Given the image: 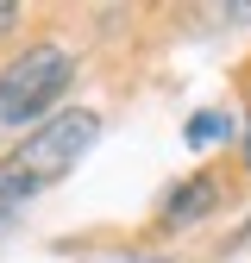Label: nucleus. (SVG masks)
<instances>
[{
  "label": "nucleus",
  "instance_id": "f257e3e1",
  "mask_svg": "<svg viewBox=\"0 0 251 263\" xmlns=\"http://www.w3.org/2000/svg\"><path fill=\"white\" fill-rule=\"evenodd\" d=\"M94 138H101V113H88V107H69V113H57L44 125H31L25 144L0 163V226H7V213H19L38 188H50V182L69 176L76 163L88 157Z\"/></svg>",
  "mask_w": 251,
  "mask_h": 263
},
{
  "label": "nucleus",
  "instance_id": "f03ea898",
  "mask_svg": "<svg viewBox=\"0 0 251 263\" xmlns=\"http://www.w3.org/2000/svg\"><path fill=\"white\" fill-rule=\"evenodd\" d=\"M69 76H76V57L63 44H38L19 63H7V69H0V132H13L25 119L44 125V113L57 107V94L69 88Z\"/></svg>",
  "mask_w": 251,
  "mask_h": 263
},
{
  "label": "nucleus",
  "instance_id": "7ed1b4c3",
  "mask_svg": "<svg viewBox=\"0 0 251 263\" xmlns=\"http://www.w3.org/2000/svg\"><path fill=\"white\" fill-rule=\"evenodd\" d=\"M213 201H220V188H213L207 176H188V182L170 194V201H164V226H170V232H182V226H195Z\"/></svg>",
  "mask_w": 251,
  "mask_h": 263
},
{
  "label": "nucleus",
  "instance_id": "20e7f679",
  "mask_svg": "<svg viewBox=\"0 0 251 263\" xmlns=\"http://www.w3.org/2000/svg\"><path fill=\"white\" fill-rule=\"evenodd\" d=\"M226 119H220V113H195V119H188V144H220V138H226Z\"/></svg>",
  "mask_w": 251,
  "mask_h": 263
},
{
  "label": "nucleus",
  "instance_id": "39448f33",
  "mask_svg": "<svg viewBox=\"0 0 251 263\" xmlns=\"http://www.w3.org/2000/svg\"><path fill=\"white\" fill-rule=\"evenodd\" d=\"M13 25H19V7H13V0H0V38H7Z\"/></svg>",
  "mask_w": 251,
  "mask_h": 263
},
{
  "label": "nucleus",
  "instance_id": "423d86ee",
  "mask_svg": "<svg viewBox=\"0 0 251 263\" xmlns=\"http://www.w3.org/2000/svg\"><path fill=\"white\" fill-rule=\"evenodd\" d=\"M94 263H164V257H94Z\"/></svg>",
  "mask_w": 251,
  "mask_h": 263
},
{
  "label": "nucleus",
  "instance_id": "0eeeda50",
  "mask_svg": "<svg viewBox=\"0 0 251 263\" xmlns=\"http://www.w3.org/2000/svg\"><path fill=\"white\" fill-rule=\"evenodd\" d=\"M245 170H251V132H245Z\"/></svg>",
  "mask_w": 251,
  "mask_h": 263
}]
</instances>
